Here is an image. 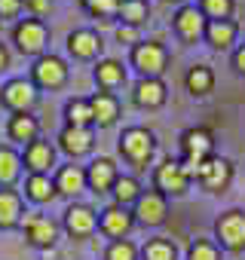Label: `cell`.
I'll list each match as a JSON object with an SVG mask.
<instances>
[{
	"label": "cell",
	"mask_w": 245,
	"mask_h": 260,
	"mask_svg": "<svg viewBox=\"0 0 245 260\" xmlns=\"http://www.w3.org/2000/svg\"><path fill=\"white\" fill-rule=\"evenodd\" d=\"M7 64H10V52H7L4 43H0V71H7Z\"/></svg>",
	"instance_id": "41"
},
{
	"label": "cell",
	"mask_w": 245,
	"mask_h": 260,
	"mask_svg": "<svg viewBox=\"0 0 245 260\" xmlns=\"http://www.w3.org/2000/svg\"><path fill=\"white\" fill-rule=\"evenodd\" d=\"M95 226H98V217L89 205H71L65 211V230L71 236H89Z\"/></svg>",
	"instance_id": "15"
},
{
	"label": "cell",
	"mask_w": 245,
	"mask_h": 260,
	"mask_svg": "<svg viewBox=\"0 0 245 260\" xmlns=\"http://www.w3.org/2000/svg\"><path fill=\"white\" fill-rule=\"evenodd\" d=\"M58 144H62L65 153H71V156H83V153L92 150V132H89V128H74V125H68L65 132L58 135Z\"/></svg>",
	"instance_id": "19"
},
{
	"label": "cell",
	"mask_w": 245,
	"mask_h": 260,
	"mask_svg": "<svg viewBox=\"0 0 245 260\" xmlns=\"http://www.w3.org/2000/svg\"><path fill=\"white\" fill-rule=\"evenodd\" d=\"M25 7V0H0V19H13Z\"/></svg>",
	"instance_id": "37"
},
{
	"label": "cell",
	"mask_w": 245,
	"mask_h": 260,
	"mask_svg": "<svg viewBox=\"0 0 245 260\" xmlns=\"http://www.w3.org/2000/svg\"><path fill=\"white\" fill-rule=\"evenodd\" d=\"M101 230L107 233V236H113V239H122L129 230H132V223H135V214L129 211V208H122V205H110V208H104L101 211Z\"/></svg>",
	"instance_id": "13"
},
{
	"label": "cell",
	"mask_w": 245,
	"mask_h": 260,
	"mask_svg": "<svg viewBox=\"0 0 245 260\" xmlns=\"http://www.w3.org/2000/svg\"><path fill=\"white\" fill-rule=\"evenodd\" d=\"M25 233H28V242H31V245L49 248V245H55V239H58V223H55L52 217L31 214V217H25Z\"/></svg>",
	"instance_id": "12"
},
{
	"label": "cell",
	"mask_w": 245,
	"mask_h": 260,
	"mask_svg": "<svg viewBox=\"0 0 245 260\" xmlns=\"http://www.w3.org/2000/svg\"><path fill=\"white\" fill-rule=\"evenodd\" d=\"M178 251L169 239H150L144 248H141V260H175Z\"/></svg>",
	"instance_id": "31"
},
{
	"label": "cell",
	"mask_w": 245,
	"mask_h": 260,
	"mask_svg": "<svg viewBox=\"0 0 245 260\" xmlns=\"http://www.w3.org/2000/svg\"><path fill=\"white\" fill-rule=\"evenodd\" d=\"M83 187H86V172L80 166H65L55 178V190L65 193V196H77Z\"/></svg>",
	"instance_id": "23"
},
{
	"label": "cell",
	"mask_w": 245,
	"mask_h": 260,
	"mask_svg": "<svg viewBox=\"0 0 245 260\" xmlns=\"http://www.w3.org/2000/svg\"><path fill=\"white\" fill-rule=\"evenodd\" d=\"M98 49H101V37L95 34V31H74L71 37H68V52L74 55V58H95L98 55Z\"/></svg>",
	"instance_id": "18"
},
{
	"label": "cell",
	"mask_w": 245,
	"mask_h": 260,
	"mask_svg": "<svg viewBox=\"0 0 245 260\" xmlns=\"http://www.w3.org/2000/svg\"><path fill=\"white\" fill-rule=\"evenodd\" d=\"M119 153L126 156L132 166L144 169V162L154 156V132H147V128L135 125V128H126L119 138Z\"/></svg>",
	"instance_id": "2"
},
{
	"label": "cell",
	"mask_w": 245,
	"mask_h": 260,
	"mask_svg": "<svg viewBox=\"0 0 245 260\" xmlns=\"http://www.w3.org/2000/svg\"><path fill=\"white\" fill-rule=\"evenodd\" d=\"M89 107H92V119L98 125H110L116 116H119V101L110 95V92H98L89 98Z\"/></svg>",
	"instance_id": "20"
},
{
	"label": "cell",
	"mask_w": 245,
	"mask_h": 260,
	"mask_svg": "<svg viewBox=\"0 0 245 260\" xmlns=\"http://www.w3.org/2000/svg\"><path fill=\"white\" fill-rule=\"evenodd\" d=\"M132 98H135L138 107H160L166 101V86H163L160 77H141L135 92H132Z\"/></svg>",
	"instance_id": "16"
},
{
	"label": "cell",
	"mask_w": 245,
	"mask_h": 260,
	"mask_svg": "<svg viewBox=\"0 0 245 260\" xmlns=\"http://www.w3.org/2000/svg\"><path fill=\"white\" fill-rule=\"evenodd\" d=\"M31 77H34V86H43V89H58L65 80H68V68L58 55H40L31 68Z\"/></svg>",
	"instance_id": "7"
},
{
	"label": "cell",
	"mask_w": 245,
	"mask_h": 260,
	"mask_svg": "<svg viewBox=\"0 0 245 260\" xmlns=\"http://www.w3.org/2000/svg\"><path fill=\"white\" fill-rule=\"evenodd\" d=\"M110 193L116 196V205L126 208L129 202H138L141 187H138V181H135V178H116V184H113V190H110Z\"/></svg>",
	"instance_id": "32"
},
{
	"label": "cell",
	"mask_w": 245,
	"mask_h": 260,
	"mask_svg": "<svg viewBox=\"0 0 245 260\" xmlns=\"http://www.w3.org/2000/svg\"><path fill=\"white\" fill-rule=\"evenodd\" d=\"M166 196L160 193V190H147V193H141L138 196V202H135V220L138 223H144V226H157V223H163L166 220Z\"/></svg>",
	"instance_id": "8"
},
{
	"label": "cell",
	"mask_w": 245,
	"mask_h": 260,
	"mask_svg": "<svg viewBox=\"0 0 245 260\" xmlns=\"http://www.w3.org/2000/svg\"><path fill=\"white\" fill-rule=\"evenodd\" d=\"M104 260H138V248H135L129 239H116V242L107 248Z\"/></svg>",
	"instance_id": "33"
},
{
	"label": "cell",
	"mask_w": 245,
	"mask_h": 260,
	"mask_svg": "<svg viewBox=\"0 0 245 260\" xmlns=\"http://www.w3.org/2000/svg\"><path fill=\"white\" fill-rule=\"evenodd\" d=\"M233 61H236V71H239V74H245V46H242V49H236Z\"/></svg>",
	"instance_id": "40"
},
{
	"label": "cell",
	"mask_w": 245,
	"mask_h": 260,
	"mask_svg": "<svg viewBox=\"0 0 245 260\" xmlns=\"http://www.w3.org/2000/svg\"><path fill=\"white\" fill-rule=\"evenodd\" d=\"M13 40L16 46L25 52V55H40L46 49V40H49V31L40 19H22L16 28H13Z\"/></svg>",
	"instance_id": "3"
},
{
	"label": "cell",
	"mask_w": 245,
	"mask_h": 260,
	"mask_svg": "<svg viewBox=\"0 0 245 260\" xmlns=\"http://www.w3.org/2000/svg\"><path fill=\"white\" fill-rule=\"evenodd\" d=\"M154 181H157V190H160L163 196H181V193H187L190 175H187V169H184L178 159H166V162L157 169Z\"/></svg>",
	"instance_id": "5"
},
{
	"label": "cell",
	"mask_w": 245,
	"mask_h": 260,
	"mask_svg": "<svg viewBox=\"0 0 245 260\" xmlns=\"http://www.w3.org/2000/svg\"><path fill=\"white\" fill-rule=\"evenodd\" d=\"M37 132H40V122H37V116H31V113H16L13 119H10V138L13 141H37Z\"/></svg>",
	"instance_id": "22"
},
{
	"label": "cell",
	"mask_w": 245,
	"mask_h": 260,
	"mask_svg": "<svg viewBox=\"0 0 245 260\" xmlns=\"http://www.w3.org/2000/svg\"><path fill=\"white\" fill-rule=\"evenodd\" d=\"M116 40L119 43H141L138 40V28H132V25H119L116 28Z\"/></svg>",
	"instance_id": "38"
},
{
	"label": "cell",
	"mask_w": 245,
	"mask_h": 260,
	"mask_svg": "<svg viewBox=\"0 0 245 260\" xmlns=\"http://www.w3.org/2000/svg\"><path fill=\"white\" fill-rule=\"evenodd\" d=\"M184 83H187V89H190L193 95H208L211 86H215V77H211V71H208L205 64H196V68L187 71Z\"/></svg>",
	"instance_id": "27"
},
{
	"label": "cell",
	"mask_w": 245,
	"mask_h": 260,
	"mask_svg": "<svg viewBox=\"0 0 245 260\" xmlns=\"http://www.w3.org/2000/svg\"><path fill=\"white\" fill-rule=\"evenodd\" d=\"M95 80H98L101 89H116V86H122V80H126V68L119 61H113V58H104L95 68Z\"/></svg>",
	"instance_id": "24"
},
{
	"label": "cell",
	"mask_w": 245,
	"mask_h": 260,
	"mask_svg": "<svg viewBox=\"0 0 245 260\" xmlns=\"http://www.w3.org/2000/svg\"><path fill=\"white\" fill-rule=\"evenodd\" d=\"M52 162H55V150L49 147V141L37 138L25 147V166L31 169V175H46Z\"/></svg>",
	"instance_id": "17"
},
{
	"label": "cell",
	"mask_w": 245,
	"mask_h": 260,
	"mask_svg": "<svg viewBox=\"0 0 245 260\" xmlns=\"http://www.w3.org/2000/svg\"><path fill=\"white\" fill-rule=\"evenodd\" d=\"M190 260H221V254L208 239H196L190 245Z\"/></svg>",
	"instance_id": "36"
},
{
	"label": "cell",
	"mask_w": 245,
	"mask_h": 260,
	"mask_svg": "<svg viewBox=\"0 0 245 260\" xmlns=\"http://www.w3.org/2000/svg\"><path fill=\"white\" fill-rule=\"evenodd\" d=\"M65 116H68V125H74V128H89V125L95 122V119H92V107H89V101H83V98L68 101Z\"/></svg>",
	"instance_id": "28"
},
{
	"label": "cell",
	"mask_w": 245,
	"mask_h": 260,
	"mask_svg": "<svg viewBox=\"0 0 245 260\" xmlns=\"http://www.w3.org/2000/svg\"><path fill=\"white\" fill-rule=\"evenodd\" d=\"M25 190L34 202H49L58 190H55V181H49V175H31L25 181Z\"/></svg>",
	"instance_id": "29"
},
{
	"label": "cell",
	"mask_w": 245,
	"mask_h": 260,
	"mask_svg": "<svg viewBox=\"0 0 245 260\" xmlns=\"http://www.w3.org/2000/svg\"><path fill=\"white\" fill-rule=\"evenodd\" d=\"M116 178H119V175H116V166H113V159H107V156L92 159L89 169H86V184H89L95 193H107V190H113Z\"/></svg>",
	"instance_id": "11"
},
{
	"label": "cell",
	"mask_w": 245,
	"mask_h": 260,
	"mask_svg": "<svg viewBox=\"0 0 245 260\" xmlns=\"http://www.w3.org/2000/svg\"><path fill=\"white\" fill-rule=\"evenodd\" d=\"M22 220V196L16 190H0V230H13Z\"/></svg>",
	"instance_id": "21"
},
{
	"label": "cell",
	"mask_w": 245,
	"mask_h": 260,
	"mask_svg": "<svg viewBox=\"0 0 245 260\" xmlns=\"http://www.w3.org/2000/svg\"><path fill=\"white\" fill-rule=\"evenodd\" d=\"M83 7L98 19H110L119 13V0H83Z\"/></svg>",
	"instance_id": "34"
},
{
	"label": "cell",
	"mask_w": 245,
	"mask_h": 260,
	"mask_svg": "<svg viewBox=\"0 0 245 260\" xmlns=\"http://www.w3.org/2000/svg\"><path fill=\"white\" fill-rule=\"evenodd\" d=\"M202 13L211 16V22H221L233 13V0H202Z\"/></svg>",
	"instance_id": "35"
},
{
	"label": "cell",
	"mask_w": 245,
	"mask_h": 260,
	"mask_svg": "<svg viewBox=\"0 0 245 260\" xmlns=\"http://www.w3.org/2000/svg\"><path fill=\"white\" fill-rule=\"evenodd\" d=\"M116 16L122 19V25L138 28L141 22H147L150 7H147V0H119V13H116Z\"/></svg>",
	"instance_id": "25"
},
{
	"label": "cell",
	"mask_w": 245,
	"mask_h": 260,
	"mask_svg": "<svg viewBox=\"0 0 245 260\" xmlns=\"http://www.w3.org/2000/svg\"><path fill=\"white\" fill-rule=\"evenodd\" d=\"M215 230H218V239H221L227 248H233V251L245 248V214H242V211H227V214H221L218 223H215Z\"/></svg>",
	"instance_id": "9"
},
{
	"label": "cell",
	"mask_w": 245,
	"mask_h": 260,
	"mask_svg": "<svg viewBox=\"0 0 245 260\" xmlns=\"http://www.w3.org/2000/svg\"><path fill=\"white\" fill-rule=\"evenodd\" d=\"M25 7L34 13V19H40V16L49 10V0H25Z\"/></svg>",
	"instance_id": "39"
},
{
	"label": "cell",
	"mask_w": 245,
	"mask_h": 260,
	"mask_svg": "<svg viewBox=\"0 0 245 260\" xmlns=\"http://www.w3.org/2000/svg\"><path fill=\"white\" fill-rule=\"evenodd\" d=\"M0 101H4L13 113H28L37 104V86L31 80H10L0 89Z\"/></svg>",
	"instance_id": "6"
},
{
	"label": "cell",
	"mask_w": 245,
	"mask_h": 260,
	"mask_svg": "<svg viewBox=\"0 0 245 260\" xmlns=\"http://www.w3.org/2000/svg\"><path fill=\"white\" fill-rule=\"evenodd\" d=\"M166 61H169V52L163 43L157 40H147V43H138L132 49V64L141 71V77H160L166 71Z\"/></svg>",
	"instance_id": "4"
},
{
	"label": "cell",
	"mask_w": 245,
	"mask_h": 260,
	"mask_svg": "<svg viewBox=\"0 0 245 260\" xmlns=\"http://www.w3.org/2000/svg\"><path fill=\"white\" fill-rule=\"evenodd\" d=\"M19 172H22V156L10 147H0V184L10 187L19 178Z\"/></svg>",
	"instance_id": "30"
},
{
	"label": "cell",
	"mask_w": 245,
	"mask_h": 260,
	"mask_svg": "<svg viewBox=\"0 0 245 260\" xmlns=\"http://www.w3.org/2000/svg\"><path fill=\"white\" fill-rule=\"evenodd\" d=\"M230 175H233L230 162H227V159H218V156H208V159L199 166V172H196L199 184H202L205 190H211V193L224 190V187L230 184Z\"/></svg>",
	"instance_id": "10"
},
{
	"label": "cell",
	"mask_w": 245,
	"mask_h": 260,
	"mask_svg": "<svg viewBox=\"0 0 245 260\" xmlns=\"http://www.w3.org/2000/svg\"><path fill=\"white\" fill-rule=\"evenodd\" d=\"M205 34H208V43H211L215 49H227V46L233 43V37H236V25L227 22V19L208 22V25H205Z\"/></svg>",
	"instance_id": "26"
},
{
	"label": "cell",
	"mask_w": 245,
	"mask_h": 260,
	"mask_svg": "<svg viewBox=\"0 0 245 260\" xmlns=\"http://www.w3.org/2000/svg\"><path fill=\"white\" fill-rule=\"evenodd\" d=\"M181 147H184V159H181V166H184L187 175L193 178V175L199 172V166L211 156L215 141H211V135L205 132V128H190V132H184V138H181Z\"/></svg>",
	"instance_id": "1"
},
{
	"label": "cell",
	"mask_w": 245,
	"mask_h": 260,
	"mask_svg": "<svg viewBox=\"0 0 245 260\" xmlns=\"http://www.w3.org/2000/svg\"><path fill=\"white\" fill-rule=\"evenodd\" d=\"M175 28L184 40H199L205 34V19H202V10L196 7H181L175 13Z\"/></svg>",
	"instance_id": "14"
}]
</instances>
